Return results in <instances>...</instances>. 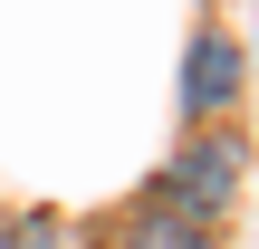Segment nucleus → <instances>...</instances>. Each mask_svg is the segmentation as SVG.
<instances>
[{"label":"nucleus","mask_w":259,"mask_h":249,"mask_svg":"<svg viewBox=\"0 0 259 249\" xmlns=\"http://www.w3.org/2000/svg\"><path fill=\"white\" fill-rule=\"evenodd\" d=\"M231 192H240V134H221V125H202V134L163 163V182H154V202H173V211H192V221H211V230H221Z\"/></svg>","instance_id":"1"},{"label":"nucleus","mask_w":259,"mask_h":249,"mask_svg":"<svg viewBox=\"0 0 259 249\" xmlns=\"http://www.w3.org/2000/svg\"><path fill=\"white\" fill-rule=\"evenodd\" d=\"M240 67H250L240 38H231V29H202V38L183 48V115H192V125L231 115V106H240Z\"/></svg>","instance_id":"2"},{"label":"nucleus","mask_w":259,"mask_h":249,"mask_svg":"<svg viewBox=\"0 0 259 249\" xmlns=\"http://www.w3.org/2000/svg\"><path fill=\"white\" fill-rule=\"evenodd\" d=\"M115 249H211V221H192V211L154 202V211H135V230H125Z\"/></svg>","instance_id":"3"},{"label":"nucleus","mask_w":259,"mask_h":249,"mask_svg":"<svg viewBox=\"0 0 259 249\" xmlns=\"http://www.w3.org/2000/svg\"><path fill=\"white\" fill-rule=\"evenodd\" d=\"M10 249H67V230L38 211V221H19V230H10Z\"/></svg>","instance_id":"4"}]
</instances>
